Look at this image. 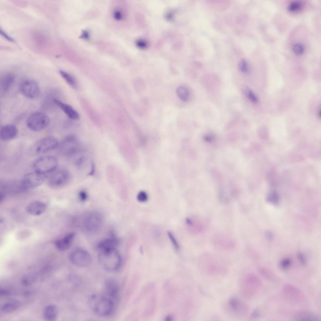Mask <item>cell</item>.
<instances>
[{
    "mask_svg": "<svg viewBox=\"0 0 321 321\" xmlns=\"http://www.w3.org/2000/svg\"><path fill=\"white\" fill-rule=\"evenodd\" d=\"M19 90L24 96L31 99L37 97L40 92L38 83L31 79H26L22 81L20 85Z\"/></svg>",
    "mask_w": 321,
    "mask_h": 321,
    "instance_id": "10",
    "label": "cell"
},
{
    "mask_svg": "<svg viewBox=\"0 0 321 321\" xmlns=\"http://www.w3.org/2000/svg\"><path fill=\"white\" fill-rule=\"evenodd\" d=\"M45 175L35 171L28 173L20 181L22 190L33 188L40 185L45 179Z\"/></svg>",
    "mask_w": 321,
    "mask_h": 321,
    "instance_id": "9",
    "label": "cell"
},
{
    "mask_svg": "<svg viewBox=\"0 0 321 321\" xmlns=\"http://www.w3.org/2000/svg\"><path fill=\"white\" fill-rule=\"evenodd\" d=\"M15 76L12 73H9L3 75L0 80V91L1 94L6 93L13 85L15 80Z\"/></svg>",
    "mask_w": 321,
    "mask_h": 321,
    "instance_id": "17",
    "label": "cell"
},
{
    "mask_svg": "<svg viewBox=\"0 0 321 321\" xmlns=\"http://www.w3.org/2000/svg\"><path fill=\"white\" fill-rule=\"evenodd\" d=\"M75 235L73 233H69L63 238L56 240L54 242L55 247L61 251H64L68 250L71 245Z\"/></svg>",
    "mask_w": 321,
    "mask_h": 321,
    "instance_id": "18",
    "label": "cell"
},
{
    "mask_svg": "<svg viewBox=\"0 0 321 321\" xmlns=\"http://www.w3.org/2000/svg\"><path fill=\"white\" fill-rule=\"evenodd\" d=\"M88 302L89 308L94 313L103 317L109 316L113 313L116 303L104 294L92 295Z\"/></svg>",
    "mask_w": 321,
    "mask_h": 321,
    "instance_id": "1",
    "label": "cell"
},
{
    "mask_svg": "<svg viewBox=\"0 0 321 321\" xmlns=\"http://www.w3.org/2000/svg\"><path fill=\"white\" fill-rule=\"evenodd\" d=\"M58 164L57 158L52 155H46L36 160L33 164L34 171L45 175L55 170Z\"/></svg>",
    "mask_w": 321,
    "mask_h": 321,
    "instance_id": "4",
    "label": "cell"
},
{
    "mask_svg": "<svg viewBox=\"0 0 321 321\" xmlns=\"http://www.w3.org/2000/svg\"><path fill=\"white\" fill-rule=\"evenodd\" d=\"M297 256L300 263L303 265H305L306 263V261L303 255L301 253H298Z\"/></svg>",
    "mask_w": 321,
    "mask_h": 321,
    "instance_id": "36",
    "label": "cell"
},
{
    "mask_svg": "<svg viewBox=\"0 0 321 321\" xmlns=\"http://www.w3.org/2000/svg\"><path fill=\"white\" fill-rule=\"evenodd\" d=\"M242 90L247 97L252 102L256 103L258 99L254 93L249 87L245 86H243Z\"/></svg>",
    "mask_w": 321,
    "mask_h": 321,
    "instance_id": "28",
    "label": "cell"
},
{
    "mask_svg": "<svg viewBox=\"0 0 321 321\" xmlns=\"http://www.w3.org/2000/svg\"><path fill=\"white\" fill-rule=\"evenodd\" d=\"M292 50L296 54L300 55L303 53L304 50V48L302 44L297 43L293 45Z\"/></svg>",
    "mask_w": 321,
    "mask_h": 321,
    "instance_id": "32",
    "label": "cell"
},
{
    "mask_svg": "<svg viewBox=\"0 0 321 321\" xmlns=\"http://www.w3.org/2000/svg\"><path fill=\"white\" fill-rule=\"evenodd\" d=\"M53 102L58 106L70 118L73 120L79 119L78 113L71 106L56 98H53Z\"/></svg>",
    "mask_w": 321,
    "mask_h": 321,
    "instance_id": "16",
    "label": "cell"
},
{
    "mask_svg": "<svg viewBox=\"0 0 321 321\" xmlns=\"http://www.w3.org/2000/svg\"><path fill=\"white\" fill-rule=\"evenodd\" d=\"M62 77L70 86L74 88L76 86V82L74 78L69 73L62 70L59 71Z\"/></svg>",
    "mask_w": 321,
    "mask_h": 321,
    "instance_id": "27",
    "label": "cell"
},
{
    "mask_svg": "<svg viewBox=\"0 0 321 321\" xmlns=\"http://www.w3.org/2000/svg\"><path fill=\"white\" fill-rule=\"evenodd\" d=\"M283 291L287 297L293 301L301 300L303 296L300 291L292 285H286L283 288Z\"/></svg>",
    "mask_w": 321,
    "mask_h": 321,
    "instance_id": "19",
    "label": "cell"
},
{
    "mask_svg": "<svg viewBox=\"0 0 321 321\" xmlns=\"http://www.w3.org/2000/svg\"><path fill=\"white\" fill-rule=\"evenodd\" d=\"M0 33L5 38L8 40L11 41H14L13 39L12 38L10 37L8 35L1 30H0Z\"/></svg>",
    "mask_w": 321,
    "mask_h": 321,
    "instance_id": "42",
    "label": "cell"
},
{
    "mask_svg": "<svg viewBox=\"0 0 321 321\" xmlns=\"http://www.w3.org/2000/svg\"><path fill=\"white\" fill-rule=\"evenodd\" d=\"M167 234L175 249L176 250H178L179 248V245L174 236L171 232L169 231L167 232Z\"/></svg>",
    "mask_w": 321,
    "mask_h": 321,
    "instance_id": "34",
    "label": "cell"
},
{
    "mask_svg": "<svg viewBox=\"0 0 321 321\" xmlns=\"http://www.w3.org/2000/svg\"><path fill=\"white\" fill-rule=\"evenodd\" d=\"M238 68L239 70L243 73L247 72L249 71V68L247 61L244 59L241 60L238 64Z\"/></svg>",
    "mask_w": 321,
    "mask_h": 321,
    "instance_id": "31",
    "label": "cell"
},
{
    "mask_svg": "<svg viewBox=\"0 0 321 321\" xmlns=\"http://www.w3.org/2000/svg\"><path fill=\"white\" fill-rule=\"evenodd\" d=\"M18 133V129L14 125H5L0 128V138L3 141L10 140L15 138Z\"/></svg>",
    "mask_w": 321,
    "mask_h": 321,
    "instance_id": "14",
    "label": "cell"
},
{
    "mask_svg": "<svg viewBox=\"0 0 321 321\" xmlns=\"http://www.w3.org/2000/svg\"><path fill=\"white\" fill-rule=\"evenodd\" d=\"M104 295L113 300L115 303L119 297V288L117 282L112 279H107L104 283Z\"/></svg>",
    "mask_w": 321,
    "mask_h": 321,
    "instance_id": "12",
    "label": "cell"
},
{
    "mask_svg": "<svg viewBox=\"0 0 321 321\" xmlns=\"http://www.w3.org/2000/svg\"><path fill=\"white\" fill-rule=\"evenodd\" d=\"M50 119L45 113L37 111L31 114L26 121L27 127L31 130L38 131L46 128L50 123Z\"/></svg>",
    "mask_w": 321,
    "mask_h": 321,
    "instance_id": "5",
    "label": "cell"
},
{
    "mask_svg": "<svg viewBox=\"0 0 321 321\" xmlns=\"http://www.w3.org/2000/svg\"><path fill=\"white\" fill-rule=\"evenodd\" d=\"M296 318L300 321H318L319 317L314 313L306 311L299 313L296 316Z\"/></svg>",
    "mask_w": 321,
    "mask_h": 321,
    "instance_id": "24",
    "label": "cell"
},
{
    "mask_svg": "<svg viewBox=\"0 0 321 321\" xmlns=\"http://www.w3.org/2000/svg\"><path fill=\"white\" fill-rule=\"evenodd\" d=\"M10 293L9 291L7 290L3 289L0 290V295L2 296H6L8 295Z\"/></svg>",
    "mask_w": 321,
    "mask_h": 321,
    "instance_id": "43",
    "label": "cell"
},
{
    "mask_svg": "<svg viewBox=\"0 0 321 321\" xmlns=\"http://www.w3.org/2000/svg\"><path fill=\"white\" fill-rule=\"evenodd\" d=\"M58 315V309L55 305H48L44 309L43 317L47 321H55L57 319Z\"/></svg>",
    "mask_w": 321,
    "mask_h": 321,
    "instance_id": "21",
    "label": "cell"
},
{
    "mask_svg": "<svg viewBox=\"0 0 321 321\" xmlns=\"http://www.w3.org/2000/svg\"><path fill=\"white\" fill-rule=\"evenodd\" d=\"M228 305L230 310L238 316H245L248 312L247 305L239 298L233 297L229 298Z\"/></svg>",
    "mask_w": 321,
    "mask_h": 321,
    "instance_id": "11",
    "label": "cell"
},
{
    "mask_svg": "<svg viewBox=\"0 0 321 321\" xmlns=\"http://www.w3.org/2000/svg\"><path fill=\"white\" fill-rule=\"evenodd\" d=\"M87 217L85 225L88 229H96L99 227L101 222V217L99 214L96 212L92 213Z\"/></svg>",
    "mask_w": 321,
    "mask_h": 321,
    "instance_id": "20",
    "label": "cell"
},
{
    "mask_svg": "<svg viewBox=\"0 0 321 321\" xmlns=\"http://www.w3.org/2000/svg\"><path fill=\"white\" fill-rule=\"evenodd\" d=\"M317 114L318 115V117H320V109L318 110V112H317Z\"/></svg>",
    "mask_w": 321,
    "mask_h": 321,
    "instance_id": "45",
    "label": "cell"
},
{
    "mask_svg": "<svg viewBox=\"0 0 321 321\" xmlns=\"http://www.w3.org/2000/svg\"><path fill=\"white\" fill-rule=\"evenodd\" d=\"M69 259L74 265L80 267L89 266L91 263L92 258L86 250L82 248H76L70 253Z\"/></svg>",
    "mask_w": 321,
    "mask_h": 321,
    "instance_id": "7",
    "label": "cell"
},
{
    "mask_svg": "<svg viewBox=\"0 0 321 321\" xmlns=\"http://www.w3.org/2000/svg\"><path fill=\"white\" fill-rule=\"evenodd\" d=\"M260 316V311L258 308H255L250 315V318L252 319L256 318Z\"/></svg>",
    "mask_w": 321,
    "mask_h": 321,
    "instance_id": "37",
    "label": "cell"
},
{
    "mask_svg": "<svg viewBox=\"0 0 321 321\" xmlns=\"http://www.w3.org/2000/svg\"><path fill=\"white\" fill-rule=\"evenodd\" d=\"M75 138L72 135L67 136L59 143L57 147L60 153L65 155L68 156L72 155L75 152V148L74 145Z\"/></svg>",
    "mask_w": 321,
    "mask_h": 321,
    "instance_id": "13",
    "label": "cell"
},
{
    "mask_svg": "<svg viewBox=\"0 0 321 321\" xmlns=\"http://www.w3.org/2000/svg\"><path fill=\"white\" fill-rule=\"evenodd\" d=\"M118 243V240L116 238L110 237L100 242L97 245V248L99 251L108 249L116 248Z\"/></svg>",
    "mask_w": 321,
    "mask_h": 321,
    "instance_id": "22",
    "label": "cell"
},
{
    "mask_svg": "<svg viewBox=\"0 0 321 321\" xmlns=\"http://www.w3.org/2000/svg\"><path fill=\"white\" fill-rule=\"evenodd\" d=\"M261 286L259 278L253 274H249L243 279L241 284L242 293L245 297H250L254 296L259 290Z\"/></svg>",
    "mask_w": 321,
    "mask_h": 321,
    "instance_id": "6",
    "label": "cell"
},
{
    "mask_svg": "<svg viewBox=\"0 0 321 321\" xmlns=\"http://www.w3.org/2000/svg\"><path fill=\"white\" fill-rule=\"evenodd\" d=\"M137 197L138 200L141 202H145L148 199L147 194L144 191L140 192L138 193Z\"/></svg>",
    "mask_w": 321,
    "mask_h": 321,
    "instance_id": "33",
    "label": "cell"
},
{
    "mask_svg": "<svg viewBox=\"0 0 321 321\" xmlns=\"http://www.w3.org/2000/svg\"><path fill=\"white\" fill-rule=\"evenodd\" d=\"M176 93L179 98L183 101H187L189 99V92L185 87L181 86L178 87L176 89Z\"/></svg>",
    "mask_w": 321,
    "mask_h": 321,
    "instance_id": "26",
    "label": "cell"
},
{
    "mask_svg": "<svg viewBox=\"0 0 321 321\" xmlns=\"http://www.w3.org/2000/svg\"><path fill=\"white\" fill-rule=\"evenodd\" d=\"M276 194L272 193L268 197L269 198L268 199V200L271 202L276 203L277 202L278 200L277 196Z\"/></svg>",
    "mask_w": 321,
    "mask_h": 321,
    "instance_id": "41",
    "label": "cell"
},
{
    "mask_svg": "<svg viewBox=\"0 0 321 321\" xmlns=\"http://www.w3.org/2000/svg\"><path fill=\"white\" fill-rule=\"evenodd\" d=\"M35 276L30 273L25 275L22 279V283L24 286H27L32 284L35 280Z\"/></svg>",
    "mask_w": 321,
    "mask_h": 321,
    "instance_id": "29",
    "label": "cell"
},
{
    "mask_svg": "<svg viewBox=\"0 0 321 321\" xmlns=\"http://www.w3.org/2000/svg\"><path fill=\"white\" fill-rule=\"evenodd\" d=\"M291 264V260L287 258L283 260L280 263V266L282 268H288Z\"/></svg>",
    "mask_w": 321,
    "mask_h": 321,
    "instance_id": "35",
    "label": "cell"
},
{
    "mask_svg": "<svg viewBox=\"0 0 321 321\" xmlns=\"http://www.w3.org/2000/svg\"><path fill=\"white\" fill-rule=\"evenodd\" d=\"M70 175L66 170L61 169L55 171L50 176L48 181V186L57 189L65 186L69 182Z\"/></svg>",
    "mask_w": 321,
    "mask_h": 321,
    "instance_id": "8",
    "label": "cell"
},
{
    "mask_svg": "<svg viewBox=\"0 0 321 321\" xmlns=\"http://www.w3.org/2000/svg\"><path fill=\"white\" fill-rule=\"evenodd\" d=\"M46 208V205L44 203L39 201H34L28 204L26 210L30 215L38 216L43 213Z\"/></svg>",
    "mask_w": 321,
    "mask_h": 321,
    "instance_id": "15",
    "label": "cell"
},
{
    "mask_svg": "<svg viewBox=\"0 0 321 321\" xmlns=\"http://www.w3.org/2000/svg\"><path fill=\"white\" fill-rule=\"evenodd\" d=\"M186 221L188 224L189 225H191L192 224V222L189 219L187 218L186 219Z\"/></svg>",
    "mask_w": 321,
    "mask_h": 321,
    "instance_id": "44",
    "label": "cell"
},
{
    "mask_svg": "<svg viewBox=\"0 0 321 321\" xmlns=\"http://www.w3.org/2000/svg\"><path fill=\"white\" fill-rule=\"evenodd\" d=\"M113 16L114 18L117 20H120L122 18L121 12L118 10L115 11L114 13Z\"/></svg>",
    "mask_w": 321,
    "mask_h": 321,
    "instance_id": "40",
    "label": "cell"
},
{
    "mask_svg": "<svg viewBox=\"0 0 321 321\" xmlns=\"http://www.w3.org/2000/svg\"><path fill=\"white\" fill-rule=\"evenodd\" d=\"M59 142L52 136L43 138L35 142L29 147V153L33 155L43 154L57 147Z\"/></svg>",
    "mask_w": 321,
    "mask_h": 321,
    "instance_id": "3",
    "label": "cell"
},
{
    "mask_svg": "<svg viewBox=\"0 0 321 321\" xmlns=\"http://www.w3.org/2000/svg\"><path fill=\"white\" fill-rule=\"evenodd\" d=\"M98 258L102 267L109 272L117 271L122 264L121 256L116 248L99 250Z\"/></svg>",
    "mask_w": 321,
    "mask_h": 321,
    "instance_id": "2",
    "label": "cell"
},
{
    "mask_svg": "<svg viewBox=\"0 0 321 321\" xmlns=\"http://www.w3.org/2000/svg\"><path fill=\"white\" fill-rule=\"evenodd\" d=\"M20 302L16 299H12L4 303L1 307V311L5 313H12L18 308Z\"/></svg>",
    "mask_w": 321,
    "mask_h": 321,
    "instance_id": "23",
    "label": "cell"
},
{
    "mask_svg": "<svg viewBox=\"0 0 321 321\" xmlns=\"http://www.w3.org/2000/svg\"><path fill=\"white\" fill-rule=\"evenodd\" d=\"M259 270L260 273L266 279L272 281L278 280V276L270 270L266 268L261 267Z\"/></svg>",
    "mask_w": 321,
    "mask_h": 321,
    "instance_id": "25",
    "label": "cell"
},
{
    "mask_svg": "<svg viewBox=\"0 0 321 321\" xmlns=\"http://www.w3.org/2000/svg\"><path fill=\"white\" fill-rule=\"evenodd\" d=\"M301 3L297 1H294L291 3L288 6L287 9L291 12H295L300 10L302 8Z\"/></svg>",
    "mask_w": 321,
    "mask_h": 321,
    "instance_id": "30",
    "label": "cell"
},
{
    "mask_svg": "<svg viewBox=\"0 0 321 321\" xmlns=\"http://www.w3.org/2000/svg\"><path fill=\"white\" fill-rule=\"evenodd\" d=\"M89 35V32L87 30H84L82 31L80 37L82 39H87L90 37Z\"/></svg>",
    "mask_w": 321,
    "mask_h": 321,
    "instance_id": "38",
    "label": "cell"
},
{
    "mask_svg": "<svg viewBox=\"0 0 321 321\" xmlns=\"http://www.w3.org/2000/svg\"><path fill=\"white\" fill-rule=\"evenodd\" d=\"M79 198L82 201H85L87 199V195L86 192L84 191H82L79 193Z\"/></svg>",
    "mask_w": 321,
    "mask_h": 321,
    "instance_id": "39",
    "label": "cell"
}]
</instances>
